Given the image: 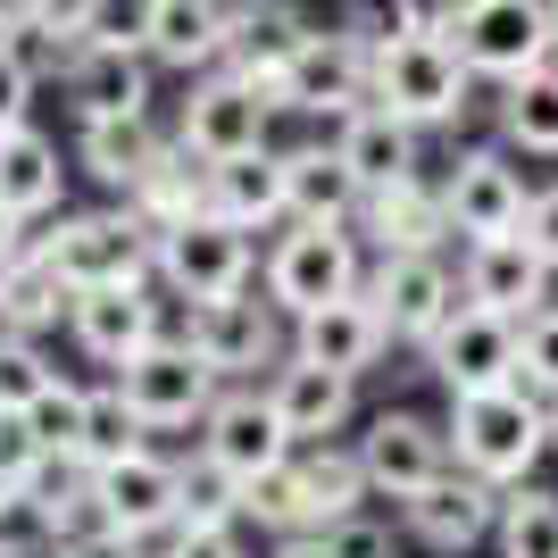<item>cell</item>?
I'll use <instances>...</instances> for the list:
<instances>
[{"mask_svg": "<svg viewBox=\"0 0 558 558\" xmlns=\"http://www.w3.org/2000/svg\"><path fill=\"white\" fill-rule=\"evenodd\" d=\"M550 450H558V400H550Z\"/></svg>", "mask_w": 558, "mask_h": 558, "instance_id": "obj_51", "label": "cell"}, {"mask_svg": "<svg viewBox=\"0 0 558 558\" xmlns=\"http://www.w3.org/2000/svg\"><path fill=\"white\" fill-rule=\"evenodd\" d=\"M84 409H93V392L68 384V375H50L43 400L25 409V425H34V442H43V450H75V442H84Z\"/></svg>", "mask_w": 558, "mask_h": 558, "instance_id": "obj_37", "label": "cell"}, {"mask_svg": "<svg viewBox=\"0 0 558 558\" xmlns=\"http://www.w3.org/2000/svg\"><path fill=\"white\" fill-rule=\"evenodd\" d=\"M359 459H367L375 500H417L434 475L459 466V450H450V425L417 417V409H384V417L359 434Z\"/></svg>", "mask_w": 558, "mask_h": 558, "instance_id": "obj_13", "label": "cell"}, {"mask_svg": "<svg viewBox=\"0 0 558 558\" xmlns=\"http://www.w3.org/2000/svg\"><path fill=\"white\" fill-rule=\"evenodd\" d=\"M25 251H34V233H25V217L0 201V267H9V258H25Z\"/></svg>", "mask_w": 558, "mask_h": 558, "instance_id": "obj_48", "label": "cell"}, {"mask_svg": "<svg viewBox=\"0 0 558 558\" xmlns=\"http://www.w3.org/2000/svg\"><path fill=\"white\" fill-rule=\"evenodd\" d=\"M125 209H134L150 233H175L184 217H201V209H209V159H192L184 142H167V150H159V167H150V175H142V184L125 192Z\"/></svg>", "mask_w": 558, "mask_h": 558, "instance_id": "obj_30", "label": "cell"}, {"mask_svg": "<svg viewBox=\"0 0 558 558\" xmlns=\"http://www.w3.org/2000/svg\"><path fill=\"white\" fill-rule=\"evenodd\" d=\"M59 192H68V167H59V142L43 125H9L0 134V201L34 226V217L59 209Z\"/></svg>", "mask_w": 558, "mask_h": 558, "instance_id": "obj_29", "label": "cell"}, {"mask_svg": "<svg viewBox=\"0 0 558 558\" xmlns=\"http://www.w3.org/2000/svg\"><path fill=\"white\" fill-rule=\"evenodd\" d=\"M292 350L317 359V367L367 375L375 359L392 350V326H384V308H375L367 292H350V301H326V308H308V317H292Z\"/></svg>", "mask_w": 558, "mask_h": 558, "instance_id": "obj_21", "label": "cell"}, {"mask_svg": "<svg viewBox=\"0 0 558 558\" xmlns=\"http://www.w3.org/2000/svg\"><path fill=\"white\" fill-rule=\"evenodd\" d=\"M375 100V50L367 43H350L342 25H308V43L292 50V68H283V109H301V117H333L342 125L350 109H367Z\"/></svg>", "mask_w": 558, "mask_h": 558, "instance_id": "obj_11", "label": "cell"}, {"mask_svg": "<svg viewBox=\"0 0 558 558\" xmlns=\"http://www.w3.org/2000/svg\"><path fill=\"white\" fill-rule=\"evenodd\" d=\"M68 558H150V542L142 534H117V525H100V534H75V542H59Z\"/></svg>", "mask_w": 558, "mask_h": 558, "instance_id": "obj_45", "label": "cell"}, {"mask_svg": "<svg viewBox=\"0 0 558 558\" xmlns=\"http://www.w3.org/2000/svg\"><path fill=\"white\" fill-rule=\"evenodd\" d=\"M475 84H484V75L459 59L450 34H417V43L375 50V100L392 117H409V125H450V117H466Z\"/></svg>", "mask_w": 558, "mask_h": 558, "instance_id": "obj_4", "label": "cell"}, {"mask_svg": "<svg viewBox=\"0 0 558 558\" xmlns=\"http://www.w3.org/2000/svg\"><path fill=\"white\" fill-rule=\"evenodd\" d=\"M417 134H425V125L392 117L384 100H367V109H350L342 125H333L342 159L359 167V184H367V192H392V184H409V175H425V159H417Z\"/></svg>", "mask_w": 558, "mask_h": 558, "instance_id": "obj_25", "label": "cell"}, {"mask_svg": "<svg viewBox=\"0 0 558 558\" xmlns=\"http://www.w3.org/2000/svg\"><path fill=\"white\" fill-rule=\"evenodd\" d=\"M0 558H50V550H25V542H0Z\"/></svg>", "mask_w": 558, "mask_h": 558, "instance_id": "obj_50", "label": "cell"}, {"mask_svg": "<svg viewBox=\"0 0 558 558\" xmlns=\"http://www.w3.org/2000/svg\"><path fill=\"white\" fill-rule=\"evenodd\" d=\"M117 384H125V400L150 417V434H167V425H201V417H209L226 375H217L184 333H159L150 350H134V359L117 367Z\"/></svg>", "mask_w": 558, "mask_h": 558, "instance_id": "obj_7", "label": "cell"}, {"mask_svg": "<svg viewBox=\"0 0 558 558\" xmlns=\"http://www.w3.org/2000/svg\"><path fill=\"white\" fill-rule=\"evenodd\" d=\"M283 308L276 301H251V292H226V301H192L184 317V342L209 359L217 375H258V367H283L292 342L276 326Z\"/></svg>", "mask_w": 558, "mask_h": 558, "instance_id": "obj_12", "label": "cell"}, {"mask_svg": "<svg viewBox=\"0 0 558 558\" xmlns=\"http://www.w3.org/2000/svg\"><path fill=\"white\" fill-rule=\"evenodd\" d=\"M350 292H367L359 283V226H301L292 217V233L267 251V301L283 317H308V308L350 301Z\"/></svg>", "mask_w": 558, "mask_h": 558, "instance_id": "obj_5", "label": "cell"}, {"mask_svg": "<svg viewBox=\"0 0 558 558\" xmlns=\"http://www.w3.org/2000/svg\"><path fill=\"white\" fill-rule=\"evenodd\" d=\"M500 134L517 150H534V159H558V59L517 75V84H500Z\"/></svg>", "mask_w": 558, "mask_h": 558, "instance_id": "obj_32", "label": "cell"}, {"mask_svg": "<svg viewBox=\"0 0 558 558\" xmlns=\"http://www.w3.org/2000/svg\"><path fill=\"white\" fill-rule=\"evenodd\" d=\"M150 50L134 43H75L68 59H59V75H68V100L75 117H125V109H150Z\"/></svg>", "mask_w": 558, "mask_h": 558, "instance_id": "obj_20", "label": "cell"}, {"mask_svg": "<svg viewBox=\"0 0 558 558\" xmlns=\"http://www.w3.org/2000/svg\"><path fill=\"white\" fill-rule=\"evenodd\" d=\"M525 233H534V251L558 267V192H534V209H525Z\"/></svg>", "mask_w": 558, "mask_h": 558, "instance_id": "obj_46", "label": "cell"}, {"mask_svg": "<svg viewBox=\"0 0 558 558\" xmlns=\"http://www.w3.org/2000/svg\"><path fill=\"white\" fill-rule=\"evenodd\" d=\"M209 209L233 217L242 233L292 217L283 201V150H242V159H209Z\"/></svg>", "mask_w": 558, "mask_h": 558, "instance_id": "obj_28", "label": "cell"}, {"mask_svg": "<svg viewBox=\"0 0 558 558\" xmlns=\"http://www.w3.org/2000/svg\"><path fill=\"white\" fill-rule=\"evenodd\" d=\"M442 201H450V226H459V242L517 233V226H525V209H534V192H525V175L509 167V150H466V159H450Z\"/></svg>", "mask_w": 558, "mask_h": 558, "instance_id": "obj_17", "label": "cell"}, {"mask_svg": "<svg viewBox=\"0 0 558 558\" xmlns=\"http://www.w3.org/2000/svg\"><path fill=\"white\" fill-rule=\"evenodd\" d=\"M550 9H558V0H550Z\"/></svg>", "mask_w": 558, "mask_h": 558, "instance_id": "obj_52", "label": "cell"}, {"mask_svg": "<svg viewBox=\"0 0 558 558\" xmlns=\"http://www.w3.org/2000/svg\"><path fill=\"white\" fill-rule=\"evenodd\" d=\"M34 251L59 267L68 292H93V283H150L159 276V233L142 226L125 201H117V209L59 217L50 233H34Z\"/></svg>", "mask_w": 558, "mask_h": 558, "instance_id": "obj_2", "label": "cell"}, {"mask_svg": "<svg viewBox=\"0 0 558 558\" xmlns=\"http://www.w3.org/2000/svg\"><path fill=\"white\" fill-rule=\"evenodd\" d=\"M450 0H342V34L367 50H392V43H417V34H442Z\"/></svg>", "mask_w": 558, "mask_h": 558, "instance_id": "obj_33", "label": "cell"}, {"mask_svg": "<svg viewBox=\"0 0 558 558\" xmlns=\"http://www.w3.org/2000/svg\"><path fill=\"white\" fill-rule=\"evenodd\" d=\"M550 276H558V267L534 251V233H525V226L466 242V267H459L466 301L500 308V317H542V308H550Z\"/></svg>", "mask_w": 558, "mask_h": 558, "instance_id": "obj_15", "label": "cell"}, {"mask_svg": "<svg viewBox=\"0 0 558 558\" xmlns=\"http://www.w3.org/2000/svg\"><path fill=\"white\" fill-rule=\"evenodd\" d=\"M34 68H25V43H0V134L9 125H34Z\"/></svg>", "mask_w": 558, "mask_h": 558, "instance_id": "obj_43", "label": "cell"}, {"mask_svg": "<svg viewBox=\"0 0 558 558\" xmlns=\"http://www.w3.org/2000/svg\"><path fill=\"white\" fill-rule=\"evenodd\" d=\"M142 434H150V417L125 400V384H100L93 409H84V442H75V450H84L93 466H117V459H134V450H150Z\"/></svg>", "mask_w": 558, "mask_h": 558, "instance_id": "obj_34", "label": "cell"}, {"mask_svg": "<svg viewBox=\"0 0 558 558\" xmlns=\"http://www.w3.org/2000/svg\"><path fill=\"white\" fill-rule=\"evenodd\" d=\"M301 492H308V525H317V534H326L333 517H350L359 500H375L367 459H359V450H333V442H301Z\"/></svg>", "mask_w": 558, "mask_h": 558, "instance_id": "obj_31", "label": "cell"}, {"mask_svg": "<svg viewBox=\"0 0 558 558\" xmlns=\"http://www.w3.org/2000/svg\"><path fill=\"white\" fill-rule=\"evenodd\" d=\"M283 201L301 226H359L367 184L342 159V142H301V150H283Z\"/></svg>", "mask_w": 558, "mask_h": 558, "instance_id": "obj_22", "label": "cell"}, {"mask_svg": "<svg viewBox=\"0 0 558 558\" xmlns=\"http://www.w3.org/2000/svg\"><path fill=\"white\" fill-rule=\"evenodd\" d=\"M442 34L484 84H517L558 59V9L550 0H450Z\"/></svg>", "mask_w": 558, "mask_h": 558, "instance_id": "obj_3", "label": "cell"}, {"mask_svg": "<svg viewBox=\"0 0 558 558\" xmlns=\"http://www.w3.org/2000/svg\"><path fill=\"white\" fill-rule=\"evenodd\" d=\"M367 301L384 308V326H392V342H434V333L450 326V308L466 301V283L442 267V251H384L367 276Z\"/></svg>", "mask_w": 558, "mask_h": 558, "instance_id": "obj_10", "label": "cell"}, {"mask_svg": "<svg viewBox=\"0 0 558 558\" xmlns=\"http://www.w3.org/2000/svg\"><path fill=\"white\" fill-rule=\"evenodd\" d=\"M359 233H367L375 258H384V251H442L459 226H450L442 184L409 175V184H392V192H367V209H359Z\"/></svg>", "mask_w": 558, "mask_h": 558, "instance_id": "obj_27", "label": "cell"}, {"mask_svg": "<svg viewBox=\"0 0 558 558\" xmlns=\"http://www.w3.org/2000/svg\"><path fill=\"white\" fill-rule=\"evenodd\" d=\"M425 367L450 400L459 392H492V384H517L525 375V317H500V308L459 301L450 326L425 342Z\"/></svg>", "mask_w": 558, "mask_h": 558, "instance_id": "obj_6", "label": "cell"}, {"mask_svg": "<svg viewBox=\"0 0 558 558\" xmlns=\"http://www.w3.org/2000/svg\"><path fill=\"white\" fill-rule=\"evenodd\" d=\"M100 509H109L117 534H142L159 542L184 525V466L159 459V450H134V459L100 466Z\"/></svg>", "mask_w": 558, "mask_h": 558, "instance_id": "obj_18", "label": "cell"}, {"mask_svg": "<svg viewBox=\"0 0 558 558\" xmlns=\"http://www.w3.org/2000/svg\"><path fill=\"white\" fill-rule=\"evenodd\" d=\"M276 558H333V550H326V534H283Z\"/></svg>", "mask_w": 558, "mask_h": 558, "instance_id": "obj_49", "label": "cell"}, {"mask_svg": "<svg viewBox=\"0 0 558 558\" xmlns=\"http://www.w3.org/2000/svg\"><path fill=\"white\" fill-rule=\"evenodd\" d=\"M267 117H276V100L258 84H242L233 68H209V75H192L175 142L192 159H242V150H267Z\"/></svg>", "mask_w": 558, "mask_h": 558, "instance_id": "obj_9", "label": "cell"}, {"mask_svg": "<svg viewBox=\"0 0 558 558\" xmlns=\"http://www.w3.org/2000/svg\"><path fill=\"white\" fill-rule=\"evenodd\" d=\"M517 384H534L542 400H558V308L525 317V375Z\"/></svg>", "mask_w": 558, "mask_h": 558, "instance_id": "obj_41", "label": "cell"}, {"mask_svg": "<svg viewBox=\"0 0 558 558\" xmlns=\"http://www.w3.org/2000/svg\"><path fill=\"white\" fill-rule=\"evenodd\" d=\"M159 283H167L184 308L242 292V283H251V233L233 226V217H217V209L184 217L175 233H159Z\"/></svg>", "mask_w": 558, "mask_h": 558, "instance_id": "obj_8", "label": "cell"}, {"mask_svg": "<svg viewBox=\"0 0 558 558\" xmlns=\"http://www.w3.org/2000/svg\"><path fill=\"white\" fill-rule=\"evenodd\" d=\"M184 525H242V475H226L217 459L184 466Z\"/></svg>", "mask_w": 558, "mask_h": 558, "instance_id": "obj_38", "label": "cell"}, {"mask_svg": "<svg viewBox=\"0 0 558 558\" xmlns=\"http://www.w3.org/2000/svg\"><path fill=\"white\" fill-rule=\"evenodd\" d=\"M68 326H75V342H84V359L125 367L134 350H150L167 333V317H159V301H150V283H93V292H75Z\"/></svg>", "mask_w": 558, "mask_h": 558, "instance_id": "obj_19", "label": "cell"}, {"mask_svg": "<svg viewBox=\"0 0 558 558\" xmlns=\"http://www.w3.org/2000/svg\"><path fill=\"white\" fill-rule=\"evenodd\" d=\"M292 425L276 417V400H267V384H233V392H217V409L201 417V459H217L226 475H267V466L292 459Z\"/></svg>", "mask_w": 558, "mask_h": 558, "instance_id": "obj_14", "label": "cell"}, {"mask_svg": "<svg viewBox=\"0 0 558 558\" xmlns=\"http://www.w3.org/2000/svg\"><path fill=\"white\" fill-rule=\"evenodd\" d=\"M350 384H359V375L317 367V359H301V350H292L283 367H267V400H276V417L292 425V442H326V434H342Z\"/></svg>", "mask_w": 558, "mask_h": 558, "instance_id": "obj_26", "label": "cell"}, {"mask_svg": "<svg viewBox=\"0 0 558 558\" xmlns=\"http://www.w3.org/2000/svg\"><path fill=\"white\" fill-rule=\"evenodd\" d=\"M450 450L466 475L484 484H525L534 459L550 450V400L534 384H492V392H459L450 400Z\"/></svg>", "mask_w": 558, "mask_h": 558, "instance_id": "obj_1", "label": "cell"}, {"mask_svg": "<svg viewBox=\"0 0 558 558\" xmlns=\"http://www.w3.org/2000/svg\"><path fill=\"white\" fill-rule=\"evenodd\" d=\"M233 0H150V59L175 75H209L233 50Z\"/></svg>", "mask_w": 558, "mask_h": 558, "instance_id": "obj_23", "label": "cell"}, {"mask_svg": "<svg viewBox=\"0 0 558 558\" xmlns=\"http://www.w3.org/2000/svg\"><path fill=\"white\" fill-rule=\"evenodd\" d=\"M175 134H159V117L150 109H125V117H75V159H84V175H100L109 192H134L150 167H159V150Z\"/></svg>", "mask_w": 558, "mask_h": 558, "instance_id": "obj_24", "label": "cell"}, {"mask_svg": "<svg viewBox=\"0 0 558 558\" xmlns=\"http://www.w3.org/2000/svg\"><path fill=\"white\" fill-rule=\"evenodd\" d=\"M34 9L43 0H0V43H34Z\"/></svg>", "mask_w": 558, "mask_h": 558, "instance_id": "obj_47", "label": "cell"}, {"mask_svg": "<svg viewBox=\"0 0 558 558\" xmlns=\"http://www.w3.org/2000/svg\"><path fill=\"white\" fill-rule=\"evenodd\" d=\"M100 9H109V0H43V9H34V43H43L50 59H68L75 43H93Z\"/></svg>", "mask_w": 558, "mask_h": 558, "instance_id": "obj_39", "label": "cell"}, {"mask_svg": "<svg viewBox=\"0 0 558 558\" xmlns=\"http://www.w3.org/2000/svg\"><path fill=\"white\" fill-rule=\"evenodd\" d=\"M159 558H251V550H242V525H175Z\"/></svg>", "mask_w": 558, "mask_h": 558, "instance_id": "obj_44", "label": "cell"}, {"mask_svg": "<svg viewBox=\"0 0 558 558\" xmlns=\"http://www.w3.org/2000/svg\"><path fill=\"white\" fill-rule=\"evenodd\" d=\"M500 558H558V492L509 484V500H500Z\"/></svg>", "mask_w": 558, "mask_h": 558, "instance_id": "obj_36", "label": "cell"}, {"mask_svg": "<svg viewBox=\"0 0 558 558\" xmlns=\"http://www.w3.org/2000/svg\"><path fill=\"white\" fill-rule=\"evenodd\" d=\"M500 500H509L500 484H484V475L450 466V475H434V484H425L417 500H400V517H409V534H417L425 550L466 558L484 534H500Z\"/></svg>", "mask_w": 558, "mask_h": 558, "instance_id": "obj_16", "label": "cell"}, {"mask_svg": "<svg viewBox=\"0 0 558 558\" xmlns=\"http://www.w3.org/2000/svg\"><path fill=\"white\" fill-rule=\"evenodd\" d=\"M326 550H333V558H400V550H392V525H375V517H359V509L326 525Z\"/></svg>", "mask_w": 558, "mask_h": 558, "instance_id": "obj_42", "label": "cell"}, {"mask_svg": "<svg viewBox=\"0 0 558 558\" xmlns=\"http://www.w3.org/2000/svg\"><path fill=\"white\" fill-rule=\"evenodd\" d=\"M50 375H59V367H50L34 342H0V409H34Z\"/></svg>", "mask_w": 558, "mask_h": 558, "instance_id": "obj_40", "label": "cell"}, {"mask_svg": "<svg viewBox=\"0 0 558 558\" xmlns=\"http://www.w3.org/2000/svg\"><path fill=\"white\" fill-rule=\"evenodd\" d=\"M242 517L267 525V534H317V525H308V492H301V450L242 484Z\"/></svg>", "mask_w": 558, "mask_h": 558, "instance_id": "obj_35", "label": "cell"}]
</instances>
